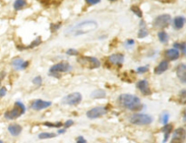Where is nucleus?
<instances>
[{"mask_svg":"<svg viewBox=\"0 0 186 143\" xmlns=\"http://www.w3.org/2000/svg\"><path fill=\"white\" fill-rule=\"evenodd\" d=\"M98 28V23L95 20H84L77 25L73 26L69 32L68 35L72 36H83L91 32L95 31Z\"/></svg>","mask_w":186,"mask_h":143,"instance_id":"obj_1","label":"nucleus"},{"mask_svg":"<svg viewBox=\"0 0 186 143\" xmlns=\"http://www.w3.org/2000/svg\"><path fill=\"white\" fill-rule=\"evenodd\" d=\"M118 102L121 106L134 111L141 110L144 107V105L141 103V100L137 96L133 94H128V93L121 94L118 98Z\"/></svg>","mask_w":186,"mask_h":143,"instance_id":"obj_2","label":"nucleus"},{"mask_svg":"<svg viewBox=\"0 0 186 143\" xmlns=\"http://www.w3.org/2000/svg\"><path fill=\"white\" fill-rule=\"evenodd\" d=\"M26 112V106L21 102H16L12 110L5 112L4 116L7 120H16Z\"/></svg>","mask_w":186,"mask_h":143,"instance_id":"obj_3","label":"nucleus"},{"mask_svg":"<svg viewBox=\"0 0 186 143\" xmlns=\"http://www.w3.org/2000/svg\"><path fill=\"white\" fill-rule=\"evenodd\" d=\"M129 121L134 125H149L152 122V117L145 113H134L130 116Z\"/></svg>","mask_w":186,"mask_h":143,"instance_id":"obj_4","label":"nucleus"},{"mask_svg":"<svg viewBox=\"0 0 186 143\" xmlns=\"http://www.w3.org/2000/svg\"><path fill=\"white\" fill-rule=\"evenodd\" d=\"M77 62L84 68L87 69H97L100 67V61L92 56H80L77 58Z\"/></svg>","mask_w":186,"mask_h":143,"instance_id":"obj_5","label":"nucleus"},{"mask_svg":"<svg viewBox=\"0 0 186 143\" xmlns=\"http://www.w3.org/2000/svg\"><path fill=\"white\" fill-rule=\"evenodd\" d=\"M172 21V17L170 15H167V14H163V15H161L159 16H157L154 21H153V26L156 27V28H165L167 27L170 23Z\"/></svg>","mask_w":186,"mask_h":143,"instance_id":"obj_6","label":"nucleus"},{"mask_svg":"<svg viewBox=\"0 0 186 143\" xmlns=\"http://www.w3.org/2000/svg\"><path fill=\"white\" fill-rule=\"evenodd\" d=\"M82 99L83 97L80 92H73L64 97V99L62 100V103L63 104H66V105H77L82 102Z\"/></svg>","mask_w":186,"mask_h":143,"instance_id":"obj_7","label":"nucleus"},{"mask_svg":"<svg viewBox=\"0 0 186 143\" xmlns=\"http://www.w3.org/2000/svg\"><path fill=\"white\" fill-rule=\"evenodd\" d=\"M107 113V109L106 107H103V106H99V107H95L91 110H89L87 112H86V116L88 119H97V118H100L102 116H104L105 114Z\"/></svg>","mask_w":186,"mask_h":143,"instance_id":"obj_8","label":"nucleus"},{"mask_svg":"<svg viewBox=\"0 0 186 143\" xmlns=\"http://www.w3.org/2000/svg\"><path fill=\"white\" fill-rule=\"evenodd\" d=\"M72 70V66L67 62H61L55 65H53L50 70L49 73H60V72H66Z\"/></svg>","mask_w":186,"mask_h":143,"instance_id":"obj_9","label":"nucleus"},{"mask_svg":"<svg viewBox=\"0 0 186 143\" xmlns=\"http://www.w3.org/2000/svg\"><path fill=\"white\" fill-rule=\"evenodd\" d=\"M186 139V131L184 128H178L174 131L170 143H184Z\"/></svg>","mask_w":186,"mask_h":143,"instance_id":"obj_10","label":"nucleus"},{"mask_svg":"<svg viewBox=\"0 0 186 143\" xmlns=\"http://www.w3.org/2000/svg\"><path fill=\"white\" fill-rule=\"evenodd\" d=\"M52 104L51 102H47V101H43V100H35L32 103H31V109L35 110H42L44 109L50 107Z\"/></svg>","mask_w":186,"mask_h":143,"instance_id":"obj_11","label":"nucleus"},{"mask_svg":"<svg viewBox=\"0 0 186 143\" xmlns=\"http://www.w3.org/2000/svg\"><path fill=\"white\" fill-rule=\"evenodd\" d=\"M136 87L141 91V92L144 95H150L151 94V89L149 88L148 82L146 80H141L136 83Z\"/></svg>","mask_w":186,"mask_h":143,"instance_id":"obj_12","label":"nucleus"},{"mask_svg":"<svg viewBox=\"0 0 186 143\" xmlns=\"http://www.w3.org/2000/svg\"><path fill=\"white\" fill-rule=\"evenodd\" d=\"M108 60L109 62L112 63L113 65H123V60H124V56L123 54H113L110 55L108 57Z\"/></svg>","mask_w":186,"mask_h":143,"instance_id":"obj_13","label":"nucleus"},{"mask_svg":"<svg viewBox=\"0 0 186 143\" xmlns=\"http://www.w3.org/2000/svg\"><path fill=\"white\" fill-rule=\"evenodd\" d=\"M164 55H165L167 60H169V61H175V60H177L179 58L180 53H179V51L177 49L173 48V49L166 50L165 53H164Z\"/></svg>","mask_w":186,"mask_h":143,"instance_id":"obj_14","label":"nucleus"},{"mask_svg":"<svg viewBox=\"0 0 186 143\" xmlns=\"http://www.w3.org/2000/svg\"><path fill=\"white\" fill-rule=\"evenodd\" d=\"M7 130H8L9 133H10L12 136L16 137V136L20 135V133L22 132L23 128H22L21 125H19V124H17V123H13V124H10V125L8 126Z\"/></svg>","mask_w":186,"mask_h":143,"instance_id":"obj_15","label":"nucleus"},{"mask_svg":"<svg viewBox=\"0 0 186 143\" xmlns=\"http://www.w3.org/2000/svg\"><path fill=\"white\" fill-rule=\"evenodd\" d=\"M176 73H177V76L180 79V81L183 83H185L186 84V65H184V64L180 65L177 67Z\"/></svg>","mask_w":186,"mask_h":143,"instance_id":"obj_16","label":"nucleus"},{"mask_svg":"<svg viewBox=\"0 0 186 143\" xmlns=\"http://www.w3.org/2000/svg\"><path fill=\"white\" fill-rule=\"evenodd\" d=\"M169 67V64H168V61L166 60H163L154 69V73L155 74H162L164 72L166 71Z\"/></svg>","mask_w":186,"mask_h":143,"instance_id":"obj_17","label":"nucleus"},{"mask_svg":"<svg viewBox=\"0 0 186 143\" xmlns=\"http://www.w3.org/2000/svg\"><path fill=\"white\" fill-rule=\"evenodd\" d=\"M161 131H162L163 132V134H164L163 143H165L168 141V138H169V136H170V134H171V132H172V131H173V125H172V124H165V125L162 128Z\"/></svg>","mask_w":186,"mask_h":143,"instance_id":"obj_18","label":"nucleus"},{"mask_svg":"<svg viewBox=\"0 0 186 143\" xmlns=\"http://www.w3.org/2000/svg\"><path fill=\"white\" fill-rule=\"evenodd\" d=\"M106 96V91L102 90V89H97L95 90L92 93H91V97L93 99H104Z\"/></svg>","mask_w":186,"mask_h":143,"instance_id":"obj_19","label":"nucleus"},{"mask_svg":"<svg viewBox=\"0 0 186 143\" xmlns=\"http://www.w3.org/2000/svg\"><path fill=\"white\" fill-rule=\"evenodd\" d=\"M184 22H185V19L184 17L183 16H176L173 20V26H174V28L176 29H181L184 27Z\"/></svg>","mask_w":186,"mask_h":143,"instance_id":"obj_20","label":"nucleus"},{"mask_svg":"<svg viewBox=\"0 0 186 143\" xmlns=\"http://www.w3.org/2000/svg\"><path fill=\"white\" fill-rule=\"evenodd\" d=\"M23 63H24V61H23L21 58L16 57V58H14V59L12 60L11 65H12V66L15 67V69H16V70H21V66H22Z\"/></svg>","mask_w":186,"mask_h":143,"instance_id":"obj_21","label":"nucleus"},{"mask_svg":"<svg viewBox=\"0 0 186 143\" xmlns=\"http://www.w3.org/2000/svg\"><path fill=\"white\" fill-rule=\"evenodd\" d=\"M27 0H16L13 5L15 10H21L27 5Z\"/></svg>","mask_w":186,"mask_h":143,"instance_id":"obj_22","label":"nucleus"},{"mask_svg":"<svg viewBox=\"0 0 186 143\" xmlns=\"http://www.w3.org/2000/svg\"><path fill=\"white\" fill-rule=\"evenodd\" d=\"M56 136V133L54 132H42L38 135V138L40 140H47V139H53Z\"/></svg>","mask_w":186,"mask_h":143,"instance_id":"obj_23","label":"nucleus"},{"mask_svg":"<svg viewBox=\"0 0 186 143\" xmlns=\"http://www.w3.org/2000/svg\"><path fill=\"white\" fill-rule=\"evenodd\" d=\"M158 38H159V40H160V42L161 43H163V44H165V43H167L168 42V39H169V36H168V35H167V33L166 32H164V31H161V32H159L158 33Z\"/></svg>","mask_w":186,"mask_h":143,"instance_id":"obj_24","label":"nucleus"},{"mask_svg":"<svg viewBox=\"0 0 186 143\" xmlns=\"http://www.w3.org/2000/svg\"><path fill=\"white\" fill-rule=\"evenodd\" d=\"M131 10H132V12H133L134 15H136L138 17H140V18L143 17V12H142V10L140 9L139 6H137V5H132V6H131Z\"/></svg>","mask_w":186,"mask_h":143,"instance_id":"obj_25","label":"nucleus"},{"mask_svg":"<svg viewBox=\"0 0 186 143\" xmlns=\"http://www.w3.org/2000/svg\"><path fill=\"white\" fill-rule=\"evenodd\" d=\"M45 126L48 127V128H60L63 126V123L62 122H56V123H53V122H48V121H45L44 123Z\"/></svg>","mask_w":186,"mask_h":143,"instance_id":"obj_26","label":"nucleus"},{"mask_svg":"<svg viewBox=\"0 0 186 143\" xmlns=\"http://www.w3.org/2000/svg\"><path fill=\"white\" fill-rule=\"evenodd\" d=\"M148 36V30L146 29V27H142L140 28L139 32H138V37L139 38H145Z\"/></svg>","mask_w":186,"mask_h":143,"instance_id":"obj_27","label":"nucleus"},{"mask_svg":"<svg viewBox=\"0 0 186 143\" xmlns=\"http://www.w3.org/2000/svg\"><path fill=\"white\" fill-rule=\"evenodd\" d=\"M41 43H42L41 37H37V39H35V40L31 43V44H30L29 46L27 47V48H34V47H37V46H38Z\"/></svg>","mask_w":186,"mask_h":143,"instance_id":"obj_28","label":"nucleus"},{"mask_svg":"<svg viewBox=\"0 0 186 143\" xmlns=\"http://www.w3.org/2000/svg\"><path fill=\"white\" fill-rule=\"evenodd\" d=\"M168 120H169V113H167V112H163V115H162V117H161V121H162V123H163V125L167 124Z\"/></svg>","mask_w":186,"mask_h":143,"instance_id":"obj_29","label":"nucleus"},{"mask_svg":"<svg viewBox=\"0 0 186 143\" xmlns=\"http://www.w3.org/2000/svg\"><path fill=\"white\" fill-rule=\"evenodd\" d=\"M180 102L182 103H186V90L184 89L181 91L180 92Z\"/></svg>","mask_w":186,"mask_h":143,"instance_id":"obj_30","label":"nucleus"},{"mask_svg":"<svg viewBox=\"0 0 186 143\" xmlns=\"http://www.w3.org/2000/svg\"><path fill=\"white\" fill-rule=\"evenodd\" d=\"M42 77L41 76H37V77H35L34 79H33V83L34 84H36V85H37V86H40L41 84H42Z\"/></svg>","mask_w":186,"mask_h":143,"instance_id":"obj_31","label":"nucleus"},{"mask_svg":"<svg viewBox=\"0 0 186 143\" xmlns=\"http://www.w3.org/2000/svg\"><path fill=\"white\" fill-rule=\"evenodd\" d=\"M78 51L77 50H75V49H74V48H70V49H68L67 51H66V54H68V55H72V56H74V55H78Z\"/></svg>","mask_w":186,"mask_h":143,"instance_id":"obj_32","label":"nucleus"},{"mask_svg":"<svg viewBox=\"0 0 186 143\" xmlns=\"http://www.w3.org/2000/svg\"><path fill=\"white\" fill-rule=\"evenodd\" d=\"M61 26V23H58V24H51V31L52 32H55L56 31L57 29H59V27Z\"/></svg>","mask_w":186,"mask_h":143,"instance_id":"obj_33","label":"nucleus"},{"mask_svg":"<svg viewBox=\"0 0 186 143\" xmlns=\"http://www.w3.org/2000/svg\"><path fill=\"white\" fill-rule=\"evenodd\" d=\"M136 71H137V72H139V73L146 72L148 71V66H141V67H138Z\"/></svg>","mask_w":186,"mask_h":143,"instance_id":"obj_34","label":"nucleus"},{"mask_svg":"<svg viewBox=\"0 0 186 143\" xmlns=\"http://www.w3.org/2000/svg\"><path fill=\"white\" fill-rule=\"evenodd\" d=\"M74 124V120H66L63 125H64V127L66 129V128H69V127H71L72 125Z\"/></svg>","mask_w":186,"mask_h":143,"instance_id":"obj_35","label":"nucleus"},{"mask_svg":"<svg viewBox=\"0 0 186 143\" xmlns=\"http://www.w3.org/2000/svg\"><path fill=\"white\" fill-rule=\"evenodd\" d=\"M85 2L90 5H96V4L100 3L101 0H85Z\"/></svg>","mask_w":186,"mask_h":143,"instance_id":"obj_36","label":"nucleus"},{"mask_svg":"<svg viewBox=\"0 0 186 143\" xmlns=\"http://www.w3.org/2000/svg\"><path fill=\"white\" fill-rule=\"evenodd\" d=\"M86 140L83 137V136H79L76 139V143H86Z\"/></svg>","mask_w":186,"mask_h":143,"instance_id":"obj_37","label":"nucleus"},{"mask_svg":"<svg viewBox=\"0 0 186 143\" xmlns=\"http://www.w3.org/2000/svg\"><path fill=\"white\" fill-rule=\"evenodd\" d=\"M6 94V88L5 87H2L0 88V97H4Z\"/></svg>","mask_w":186,"mask_h":143,"instance_id":"obj_38","label":"nucleus"},{"mask_svg":"<svg viewBox=\"0 0 186 143\" xmlns=\"http://www.w3.org/2000/svg\"><path fill=\"white\" fill-rule=\"evenodd\" d=\"M126 44H128V45H133V44H134V41L133 39H129V40L126 41Z\"/></svg>","mask_w":186,"mask_h":143,"instance_id":"obj_39","label":"nucleus"},{"mask_svg":"<svg viewBox=\"0 0 186 143\" xmlns=\"http://www.w3.org/2000/svg\"><path fill=\"white\" fill-rule=\"evenodd\" d=\"M66 131V129H61V130H59L58 131H57V133L58 134H63V133H65Z\"/></svg>","mask_w":186,"mask_h":143,"instance_id":"obj_40","label":"nucleus"},{"mask_svg":"<svg viewBox=\"0 0 186 143\" xmlns=\"http://www.w3.org/2000/svg\"><path fill=\"white\" fill-rule=\"evenodd\" d=\"M50 0H41V3H43V4H46V3H48Z\"/></svg>","mask_w":186,"mask_h":143,"instance_id":"obj_41","label":"nucleus"},{"mask_svg":"<svg viewBox=\"0 0 186 143\" xmlns=\"http://www.w3.org/2000/svg\"><path fill=\"white\" fill-rule=\"evenodd\" d=\"M109 1H111V2H114V1H117V0H109Z\"/></svg>","mask_w":186,"mask_h":143,"instance_id":"obj_42","label":"nucleus"},{"mask_svg":"<svg viewBox=\"0 0 186 143\" xmlns=\"http://www.w3.org/2000/svg\"><path fill=\"white\" fill-rule=\"evenodd\" d=\"M0 143H4V142H3V141H2L0 140Z\"/></svg>","mask_w":186,"mask_h":143,"instance_id":"obj_43","label":"nucleus"}]
</instances>
